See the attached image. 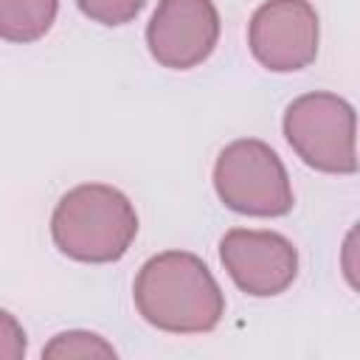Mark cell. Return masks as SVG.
I'll list each match as a JSON object with an SVG mask.
<instances>
[{
    "instance_id": "obj_8",
    "label": "cell",
    "mask_w": 360,
    "mask_h": 360,
    "mask_svg": "<svg viewBox=\"0 0 360 360\" xmlns=\"http://www.w3.org/2000/svg\"><path fill=\"white\" fill-rule=\"evenodd\" d=\"M59 0H0V39L37 42L56 20Z\"/></svg>"
},
{
    "instance_id": "obj_6",
    "label": "cell",
    "mask_w": 360,
    "mask_h": 360,
    "mask_svg": "<svg viewBox=\"0 0 360 360\" xmlns=\"http://www.w3.org/2000/svg\"><path fill=\"white\" fill-rule=\"evenodd\" d=\"M219 262L233 284L253 298L278 295L298 276V250L276 231L231 228L219 239Z\"/></svg>"
},
{
    "instance_id": "obj_3",
    "label": "cell",
    "mask_w": 360,
    "mask_h": 360,
    "mask_svg": "<svg viewBox=\"0 0 360 360\" xmlns=\"http://www.w3.org/2000/svg\"><path fill=\"white\" fill-rule=\"evenodd\" d=\"M284 138L292 152L315 172L323 174H354V107L326 90L304 93L284 110Z\"/></svg>"
},
{
    "instance_id": "obj_4",
    "label": "cell",
    "mask_w": 360,
    "mask_h": 360,
    "mask_svg": "<svg viewBox=\"0 0 360 360\" xmlns=\"http://www.w3.org/2000/svg\"><path fill=\"white\" fill-rule=\"evenodd\" d=\"M214 188L225 208L248 217H284L295 202L281 158L259 138L231 141L217 155Z\"/></svg>"
},
{
    "instance_id": "obj_10",
    "label": "cell",
    "mask_w": 360,
    "mask_h": 360,
    "mask_svg": "<svg viewBox=\"0 0 360 360\" xmlns=\"http://www.w3.org/2000/svg\"><path fill=\"white\" fill-rule=\"evenodd\" d=\"M76 6L93 22H101V25H124V22H132L141 14V8L146 6V0H76Z\"/></svg>"
},
{
    "instance_id": "obj_2",
    "label": "cell",
    "mask_w": 360,
    "mask_h": 360,
    "mask_svg": "<svg viewBox=\"0 0 360 360\" xmlns=\"http://www.w3.org/2000/svg\"><path fill=\"white\" fill-rule=\"evenodd\" d=\"M59 253L84 264L118 262L138 236V214L124 191L107 183H82L65 191L51 217Z\"/></svg>"
},
{
    "instance_id": "obj_9",
    "label": "cell",
    "mask_w": 360,
    "mask_h": 360,
    "mask_svg": "<svg viewBox=\"0 0 360 360\" xmlns=\"http://www.w3.org/2000/svg\"><path fill=\"white\" fill-rule=\"evenodd\" d=\"M42 357H115V349L96 332L73 329V332H59L45 349Z\"/></svg>"
},
{
    "instance_id": "obj_7",
    "label": "cell",
    "mask_w": 360,
    "mask_h": 360,
    "mask_svg": "<svg viewBox=\"0 0 360 360\" xmlns=\"http://www.w3.org/2000/svg\"><path fill=\"white\" fill-rule=\"evenodd\" d=\"M219 39L214 0H160L146 25V45L158 65L188 70L202 65Z\"/></svg>"
},
{
    "instance_id": "obj_1",
    "label": "cell",
    "mask_w": 360,
    "mask_h": 360,
    "mask_svg": "<svg viewBox=\"0 0 360 360\" xmlns=\"http://www.w3.org/2000/svg\"><path fill=\"white\" fill-rule=\"evenodd\" d=\"M132 298L138 315L172 335H202L225 315V295L208 264L188 250H163L143 262Z\"/></svg>"
},
{
    "instance_id": "obj_11",
    "label": "cell",
    "mask_w": 360,
    "mask_h": 360,
    "mask_svg": "<svg viewBox=\"0 0 360 360\" xmlns=\"http://www.w3.org/2000/svg\"><path fill=\"white\" fill-rule=\"evenodd\" d=\"M25 349H28L25 329L11 312L0 309V360H20L25 357Z\"/></svg>"
},
{
    "instance_id": "obj_5",
    "label": "cell",
    "mask_w": 360,
    "mask_h": 360,
    "mask_svg": "<svg viewBox=\"0 0 360 360\" xmlns=\"http://www.w3.org/2000/svg\"><path fill=\"white\" fill-rule=\"evenodd\" d=\"M318 11L309 0H264L248 25L253 59L273 73L304 70L318 56Z\"/></svg>"
}]
</instances>
